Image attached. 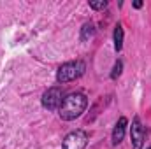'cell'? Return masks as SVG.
Here are the masks:
<instances>
[{"mask_svg":"<svg viewBox=\"0 0 151 149\" xmlns=\"http://www.w3.org/2000/svg\"><path fill=\"white\" fill-rule=\"evenodd\" d=\"M88 107V98L84 93L76 91V93H69L63 98L62 107L58 109V114L63 121H72L76 117H79Z\"/></svg>","mask_w":151,"mask_h":149,"instance_id":"obj_1","label":"cell"},{"mask_svg":"<svg viewBox=\"0 0 151 149\" xmlns=\"http://www.w3.org/2000/svg\"><path fill=\"white\" fill-rule=\"evenodd\" d=\"M84 70H86L84 62H81V60L67 62V63H63V65L56 70V81H58L60 84H65V82L76 81V79H79L81 75L84 74Z\"/></svg>","mask_w":151,"mask_h":149,"instance_id":"obj_2","label":"cell"},{"mask_svg":"<svg viewBox=\"0 0 151 149\" xmlns=\"http://www.w3.org/2000/svg\"><path fill=\"white\" fill-rule=\"evenodd\" d=\"M63 98H65L63 90L60 86H53L47 91H44V95H42V107L47 109V111H58L62 107V104H63Z\"/></svg>","mask_w":151,"mask_h":149,"instance_id":"obj_3","label":"cell"},{"mask_svg":"<svg viewBox=\"0 0 151 149\" xmlns=\"http://www.w3.org/2000/svg\"><path fill=\"white\" fill-rule=\"evenodd\" d=\"M86 144H88V133L84 130H74L63 139L62 149H84Z\"/></svg>","mask_w":151,"mask_h":149,"instance_id":"obj_4","label":"cell"},{"mask_svg":"<svg viewBox=\"0 0 151 149\" xmlns=\"http://www.w3.org/2000/svg\"><path fill=\"white\" fill-rule=\"evenodd\" d=\"M144 137H146L144 126H142L139 116H134V119H132V126H130V139H132V146H134V149H142Z\"/></svg>","mask_w":151,"mask_h":149,"instance_id":"obj_5","label":"cell"},{"mask_svg":"<svg viewBox=\"0 0 151 149\" xmlns=\"http://www.w3.org/2000/svg\"><path fill=\"white\" fill-rule=\"evenodd\" d=\"M127 125H128V121H127V117H125V116H121V117L118 119V123L114 125V130H113V146H118V144L123 140V137H125V130H127Z\"/></svg>","mask_w":151,"mask_h":149,"instance_id":"obj_6","label":"cell"},{"mask_svg":"<svg viewBox=\"0 0 151 149\" xmlns=\"http://www.w3.org/2000/svg\"><path fill=\"white\" fill-rule=\"evenodd\" d=\"M93 37H95V27L91 23L83 25V28H81V40L83 42H88L90 39H93Z\"/></svg>","mask_w":151,"mask_h":149,"instance_id":"obj_7","label":"cell"},{"mask_svg":"<svg viewBox=\"0 0 151 149\" xmlns=\"http://www.w3.org/2000/svg\"><path fill=\"white\" fill-rule=\"evenodd\" d=\"M121 47H123V27L116 25V28H114V49L119 53Z\"/></svg>","mask_w":151,"mask_h":149,"instance_id":"obj_8","label":"cell"},{"mask_svg":"<svg viewBox=\"0 0 151 149\" xmlns=\"http://www.w3.org/2000/svg\"><path fill=\"white\" fill-rule=\"evenodd\" d=\"M121 70H123V62L116 60V63H114V67H113V72H111V79H118L121 75Z\"/></svg>","mask_w":151,"mask_h":149,"instance_id":"obj_9","label":"cell"},{"mask_svg":"<svg viewBox=\"0 0 151 149\" xmlns=\"http://www.w3.org/2000/svg\"><path fill=\"white\" fill-rule=\"evenodd\" d=\"M90 7H91V9H95V11L106 9V7H107V0H99V2H95V0H90Z\"/></svg>","mask_w":151,"mask_h":149,"instance_id":"obj_10","label":"cell"},{"mask_svg":"<svg viewBox=\"0 0 151 149\" xmlns=\"http://www.w3.org/2000/svg\"><path fill=\"white\" fill-rule=\"evenodd\" d=\"M132 5H134L135 9H141V7H142V2H141V0H135V2L132 4Z\"/></svg>","mask_w":151,"mask_h":149,"instance_id":"obj_11","label":"cell"},{"mask_svg":"<svg viewBox=\"0 0 151 149\" xmlns=\"http://www.w3.org/2000/svg\"><path fill=\"white\" fill-rule=\"evenodd\" d=\"M148 149H151V146H150V148H148Z\"/></svg>","mask_w":151,"mask_h":149,"instance_id":"obj_12","label":"cell"}]
</instances>
